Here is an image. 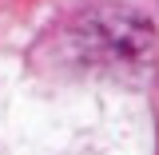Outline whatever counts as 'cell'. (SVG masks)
<instances>
[{
  "mask_svg": "<svg viewBox=\"0 0 159 155\" xmlns=\"http://www.w3.org/2000/svg\"><path fill=\"white\" fill-rule=\"evenodd\" d=\"M80 68L107 80H139L155 60V28L151 20L127 8H96L84 12L68 32Z\"/></svg>",
  "mask_w": 159,
  "mask_h": 155,
  "instance_id": "1",
  "label": "cell"
}]
</instances>
